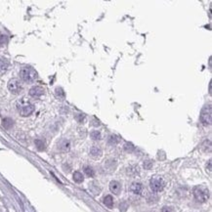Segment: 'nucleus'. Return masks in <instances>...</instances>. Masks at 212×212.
Returning a JSON list of instances; mask_svg holds the SVG:
<instances>
[{
    "mask_svg": "<svg viewBox=\"0 0 212 212\" xmlns=\"http://www.w3.org/2000/svg\"><path fill=\"white\" fill-rule=\"evenodd\" d=\"M152 166V162L151 160H147L144 162V167H145V169H150Z\"/></svg>",
    "mask_w": 212,
    "mask_h": 212,
    "instance_id": "22",
    "label": "nucleus"
},
{
    "mask_svg": "<svg viewBox=\"0 0 212 212\" xmlns=\"http://www.w3.org/2000/svg\"><path fill=\"white\" fill-rule=\"evenodd\" d=\"M21 78L26 82H32L37 78V73L33 67H24L20 71Z\"/></svg>",
    "mask_w": 212,
    "mask_h": 212,
    "instance_id": "2",
    "label": "nucleus"
},
{
    "mask_svg": "<svg viewBox=\"0 0 212 212\" xmlns=\"http://www.w3.org/2000/svg\"><path fill=\"white\" fill-rule=\"evenodd\" d=\"M124 150L126 152H133L135 150V147L133 146V144H131V143H125Z\"/></svg>",
    "mask_w": 212,
    "mask_h": 212,
    "instance_id": "20",
    "label": "nucleus"
},
{
    "mask_svg": "<svg viewBox=\"0 0 212 212\" xmlns=\"http://www.w3.org/2000/svg\"><path fill=\"white\" fill-rule=\"evenodd\" d=\"M211 106L206 105L203 107L200 114V121L203 125H210L211 124Z\"/></svg>",
    "mask_w": 212,
    "mask_h": 212,
    "instance_id": "5",
    "label": "nucleus"
},
{
    "mask_svg": "<svg viewBox=\"0 0 212 212\" xmlns=\"http://www.w3.org/2000/svg\"><path fill=\"white\" fill-rule=\"evenodd\" d=\"M8 89H9V91L13 94H19L22 89L21 81L17 78L10 79L8 82Z\"/></svg>",
    "mask_w": 212,
    "mask_h": 212,
    "instance_id": "6",
    "label": "nucleus"
},
{
    "mask_svg": "<svg viewBox=\"0 0 212 212\" xmlns=\"http://www.w3.org/2000/svg\"><path fill=\"white\" fill-rule=\"evenodd\" d=\"M161 212H172V208L168 206H164L163 208L161 209Z\"/></svg>",
    "mask_w": 212,
    "mask_h": 212,
    "instance_id": "24",
    "label": "nucleus"
},
{
    "mask_svg": "<svg viewBox=\"0 0 212 212\" xmlns=\"http://www.w3.org/2000/svg\"><path fill=\"white\" fill-rule=\"evenodd\" d=\"M35 146H36V148H37V150L38 151H43V150H45V144H44V142L42 141V140H35Z\"/></svg>",
    "mask_w": 212,
    "mask_h": 212,
    "instance_id": "16",
    "label": "nucleus"
},
{
    "mask_svg": "<svg viewBox=\"0 0 212 212\" xmlns=\"http://www.w3.org/2000/svg\"><path fill=\"white\" fill-rule=\"evenodd\" d=\"M44 94V89L40 86H34L30 88L29 90V95L33 98H39Z\"/></svg>",
    "mask_w": 212,
    "mask_h": 212,
    "instance_id": "7",
    "label": "nucleus"
},
{
    "mask_svg": "<svg viewBox=\"0 0 212 212\" xmlns=\"http://www.w3.org/2000/svg\"><path fill=\"white\" fill-rule=\"evenodd\" d=\"M130 190H131L132 193H134L135 195H140L143 191V186L142 184L140 183H133L130 187Z\"/></svg>",
    "mask_w": 212,
    "mask_h": 212,
    "instance_id": "10",
    "label": "nucleus"
},
{
    "mask_svg": "<svg viewBox=\"0 0 212 212\" xmlns=\"http://www.w3.org/2000/svg\"><path fill=\"white\" fill-rule=\"evenodd\" d=\"M59 148H60V150L63 151V152L70 151V140L63 139L62 141L59 143Z\"/></svg>",
    "mask_w": 212,
    "mask_h": 212,
    "instance_id": "9",
    "label": "nucleus"
},
{
    "mask_svg": "<svg viewBox=\"0 0 212 212\" xmlns=\"http://www.w3.org/2000/svg\"><path fill=\"white\" fill-rule=\"evenodd\" d=\"M193 196L198 202H205L209 198V191L204 186H197L193 189Z\"/></svg>",
    "mask_w": 212,
    "mask_h": 212,
    "instance_id": "3",
    "label": "nucleus"
},
{
    "mask_svg": "<svg viewBox=\"0 0 212 212\" xmlns=\"http://www.w3.org/2000/svg\"><path fill=\"white\" fill-rule=\"evenodd\" d=\"M74 180L76 182V183H81L83 182V175L81 174L79 171H75V172L74 173Z\"/></svg>",
    "mask_w": 212,
    "mask_h": 212,
    "instance_id": "15",
    "label": "nucleus"
},
{
    "mask_svg": "<svg viewBox=\"0 0 212 212\" xmlns=\"http://www.w3.org/2000/svg\"><path fill=\"white\" fill-rule=\"evenodd\" d=\"M109 142H110V144H111V145H116V144L119 142V138L115 136V135H111V136L109 138Z\"/></svg>",
    "mask_w": 212,
    "mask_h": 212,
    "instance_id": "19",
    "label": "nucleus"
},
{
    "mask_svg": "<svg viewBox=\"0 0 212 212\" xmlns=\"http://www.w3.org/2000/svg\"><path fill=\"white\" fill-rule=\"evenodd\" d=\"M84 172H85V174H86L87 176H89V177H93L94 174H95L93 168L90 167V166H85V167H84Z\"/></svg>",
    "mask_w": 212,
    "mask_h": 212,
    "instance_id": "17",
    "label": "nucleus"
},
{
    "mask_svg": "<svg viewBox=\"0 0 212 212\" xmlns=\"http://www.w3.org/2000/svg\"><path fill=\"white\" fill-rule=\"evenodd\" d=\"M110 190L111 193H114L115 195H119L121 191V186L117 181H111L110 183Z\"/></svg>",
    "mask_w": 212,
    "mask_h": 212,
    "instance_id": "8",
    "label": "nucleus"
},
{
    "mask_svg": "<svg viewBox=\"0 0 212 212\" xmlns=\"http://www.w3.org/2000/svg\"><path fill=\"white\" fill-rule=\"evenodd\" d=\"M90 154L94 157H99L102 156V151L100 148L98 147H93L91 150H90Z\"/></svg>",
    "mask_w": 212,
    "mask_h": 212,
    "instance_id": "12",
    "label": "nucleus"
},
{
    "mask_svg": "<svg viewBox=\"0 0 212 212\" xmlns=\"http://www.w3.org/2000/svg\"><path fill=\"white\" fill-rule=\"evenodd\" d=\"M150 186H151V189L152 190V192L159 193V192H161L162 190H163V188L165 186V182L161 177L156 176V177H152L151 179Z\"/></svg>",
    "mask_w": 212,
    "mask_h": 212,
    "instance_id": "4",
    "label": "nucleus"
},
{
    "mask_svg": "<svg viewBox=\"0 0 212 212\" xmlns=\"http://www.w3.org/2000/svg\"><path fill=\"white\" fill-rule=\"evenodd\" d=\"M56 94H57V96H60V94L62 95V97L65 96V93L63 92V90H62L61 88H57V89H56Z\"/></svg>",
    "mask_w": 212,
    "mask_h": 212,
    "instance_id": "23",
    "label": "nucleus"
},
{
    "mask_svg": "<svg viewBox=\"0 0 212 212\" xmlns=\"http://www.w3.org/2000/svg\"><path fill=\"white\" fill-rule=\"evenodd\" d=\"M13 124H14V121H13L11 118H8V117H6V118H4L3 121H2V125L5 127L6 129H9L11 128Z\"/></svg>",
    "mask_w": 212,
    "mask_h": 212,
    "instance_id": "13",
    "label": "nucleus"
},
{
    "mask_svg": "<svg viewBox=\"0 0 212 212\" xmlns=\"http://www.w3.org/2000/svg\"><path fill=\"white\" fill-rule=\"evenodd\" d=\"M90 136H91V138L93 140H95V141H97V140H100L101 139V133L97 131V130H95V131H92L91 134H90Z\"/></svg>",
    "mask_w": 212,
    "mask_h": 212,
    "instance_id": "18",
    "label": "nucleus"
},
{
    "mask_svg": "<svg viewBox=\"0 0 212 212\" xmlns=\"http://www.w3.org/2000/svg\"><path fill=\"white\" fill-rule=\"evenodd\" d=\"M8 67H9V63L6 59L0 58V74L5 73L8 69Z\"/></svg>",
    "mask_w": 212,
    "mask_h": 212,
    "instance_id": "11",
    "label": "nucleus"
},
{
    "mask_svg": "<svg viewBox=\"0 0 212 212\" xmlns=\"http://www.w3.org/2000/svg\"><path fill=\"white\" fill-rule=\"evenodd\" d=\"M17 110L22 116H29L34 111V106L28 99L22 98L17 103Z\"/></svg>",
    "mask_w": 212,
    "mask_h": 212,
    "instance_id": "1",
    "label": "nucleus"
},
{
    "mask_svg": "<svg viewBox=\"0 0 212 212\" xmlns=\"http://www.w3.org/2000/svg\"><path fill=\"white\" fill-rule=\"evenodd\" d=\"M6 42H7V37H6V35L0 33V47H2L3 45L5 44Z\"/></svg>",
    "mask_w": 212,
    "mask_h": 212,
    "instance_id": "21",
    "label": "nucleus"
},
{
    "mask_svg": "<svg viewBox=\"0 0 212 212\" xmlns=\"http://www.w3.org/2000/svg\"><path fill=\"white\" fill-rule=\"evenodd\" d=\"M104 203H105L106 206L111 208V207H112V205H114V198H112L111 196H107L104 198Z\"/></svg>",
    "mask_w": 212,
    "mask_h": 212,
    "instance_id": "14",
    "label": "nucleus"
}]
</instances>
